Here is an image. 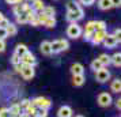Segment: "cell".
<instances>
[{"instance_id":"obj_1","label":"cell","mask_w":121,"mask_h":117,"mask_svg":"<svg viewBox=\"0 0 121 117\" xmlns=\"http://www.w3.org/2000/svg\"><path fill=\"white\" fill-rule=\"evenodd\" d=\"M68 48H69V42L67 39H55L53 42H50L52 53H60L63 50H67Z\"/></svg>"},{"instance_id":"obj_2","label":"cell","mask_w":121,"mask_h":117,"mask_svg":"<svg viewBox=\"0 0 121 117\" xmlns=\"http://www.w3.org/2000/svg\"><path fill=\"white\" fill-rule=\"evenodd\" d=\"M82 33H83V30L78 23H69L68 27H67V35H68L71 39L79 38V37L82 35Z\"/></svg>"},{"instance_id":"obj_3","label":"cell","mask_w":121,"mask_h":117,"mask_svg":"<svg viewBox=\"0 0 121 117\" xmlns=\"http://www.w3.org/2000/svg\"><path fill=\"white\" fill-rule=\"evenodd\" d=\"M110 76H112V74H110V71L106 67H102L101 69H98L95 72V80L99 82V83H106L110 79Z\"/></svg>"},{"instance_id":"obj_4","label":"cell","mask_w":121,"mask_h":117,"mask_svg":"<svg viewBox=\"0 0 121 117\" xmlns=\"http://www.w3.org/2000/svg\"><path fill=\"white\" fill-rule=\"evenodd\" d=\"M83 18H84V11H83V8L80 10H78V11H68L67 12V21L69 23H78L79 21H82Z\"/></svg>"},{"instance_id":"obj_5","label":"cell","mask_w":121,"mask_h":117,"mask_svg":"<svg viewBox=\"0 0 121 117\" xmlns=\"http://www.w3.org/2000/svg\"><path fill=\"white\" fill-rule=\"evenodd\" d=\"M31 104L35 105L37 108H42V109H49L52 106V101L49 98H45V97H35L34 100H31Z\"/></svg>"},{"instance_id":"obj_6","label":"cell","mask_w":121,"mask_h":117,"mask_svg":"<svg viewBox=\"0 0 121 117\" xmlns=\"http://www.w3.org/2000/svg\"><path fill=\"white\" fill-rule=\"evenodd\" d=\"M98 105L102 106V108H108V106L112 105V102H113V98H112V95L109 94V93H106V91H104V93H101V94L98 95Z\"/></svg>"},{"instance_id":"obj_7","label":"cell","mask_w":121,"mask_h":117,"mask_svg":"<svg viewBox=\"0 0 121 117\" xmlns=\"http://www.w3.org/2000/svg\"><path fill=\"white\" fill-rule=\"evenodd\" d=\"M118 42H120V38L116 37L114 34H106V37H105L104 41H102V44L105 45V48H109V49L117 46Z\"/></svg>"},{"instance_id":"obj_8","label":"cell","mask_w":121,"mask_h":117,"mask_svg":"<svg viewBox=\"0 0 121 117\" xmlns=\"http://www.w3.org/2000/svg\"><path fill=\"white\" fill-rule=\"evenodd\" d=\"M21 63H22L23 65H31V67H34V65L37 64V59H35V56H34L31 52L27 50V52L21 57Z\"/></svg>"},{"instance_id":"obj_9","label":"cell","mask_w":121,"mask_h":117,"mask_svg":"<svg viewBox=\"0 0 121 117\" xmlns=\"http://www.w3.org/2000/svg\"><path fill=\"white\" fill-rule=\"evenodd\" d=\"M106 34H108V31L106 30H95L93 34V38H91V44L94 45H99L102 44V41H104V38L106 37Z\"/></svg>"},{"instance_id":"obj_10","label":"cell","mask_w":121,"mask_h":117,"mask_svg":"<svg viewBox=\"0 0 121 117\" xmlns=\"http://www.w3.org/2000/svg\"><path fill=\"white\" fill-rule=\"evenodd\" d=\"M34 74H35V69L34 67L31 65H23L22 64V69H21V75H22L23 79H26V80H30V79L34 78Z\"/></svg>"},{"instance_id":"obj_11","label":"cell","mask_w":121,"mask_h":117,"mask_svg":"<svg viewBox=\"0 0 121 117\" xmlns=\"http://www.w3.org/2000/svg\"><path fill=\"white\" fill-rule=\"evenodd\" d=\"M72 109H71V106H68V105H63L57 110V117H72Z\"/></svg>"},{"instance_id":"obj_12","label":"cell","mask_w":121,"mask_h":117,"mask_svg":"<svg viewBox=\"0 0 121 117\" xmlns=\"http://www.w3.org/2000/svg\"><path fill=\"white\" fill-rule=\"evenodd\" d=\"M71 72L72 75H83L84 74V67L80 63H73L71 65Z\"/></svg>"},{"instance_id":"obj_13","label":"cell","mask_w":121,"mask_h":117,"mask_svg":"<svg viewBox=\"0 0 121 117\" xmlns=\"http://www.w3.org/2000/svg\"><path fill=\"white\" fill-rule=\"evenodd\" d=\"M39 50H41V53L45 56H50L52 55V49H50V41H44L41 46H39Z\"/></svg>"},{"instance_id":"obj_14","label":"cell","mask_w":121,"mask_h":117,"mask_svg":"<svg viewBox=\"0 0 121 117\" xmlns=\"http://www.w3.org/2000/svg\"><path fill=\"white\" fill-rule=\"evenodd\" d=\"M8 112H10V116L12 117H18L19 114H21V112H22V109H21V106H19V104H17V102H14L11 106H10V109H8Z\"/></svg>"},{"instance_id":"obj_15","label":"cell","mask_w":121,"mask_h":117,"mask_svg":"<svg viewBox=\"0 0 121 117\" xmlns=\"http://www.w3.org/2000/svg\"><path fill=\"white\" fill-rule=\"evenodd\" d=\"M84 80H86L84 74H83V75H72V83H73V86H76V87L83 86Z\"/></svg>"},{"instance_id":"obj_16","label":"cell","mask_w":121,"mask_h":117,"mask_svg":"<svg viewBox=\"0 0 121 117\" xmlns=\"http://www.w3.org/2000/svg\"><path fill=\"white\" fill-rule=\"evenodd\" d=\"M44 7H45V3L42 0H33V3H31V8H33L37 14H38V12H42Z\"/></svg>"},{"instance_id":"obj_17","label":"cell","mask_w":121,"mask_h":117,"mask_svg":"<svg viewBox=\"0 0 121 117\" xmlns=\"http://www.w3.org/2000/svg\"><path fill=\"white\" fill-rule=\"evenodd\" d=\"M110 64H113L117 68L121 65V53L120 52H116L113 56H110Z\"/></svg>"},{"instance_id":"obj_18","label":"cell","mask_w":121,"mask_h":117,"mask_svg":"<svg viewBox=\"0 0 121 117\" xmlns=\"http://www.w3.org/2000/svg\"><path fill=\"white\" fill-rule=\"evenodd\" d=\"M6 31H7V35L8 37H14V35H17L18 34V27L14 25V23H8V26L6 27Z\"/></svg>"},{"instance_id":"obj_19","label":"cell","mask_w":121,"mask_h":117,"mask_svg":"<svg viewBox=\"0 0 121 117\" xmlns=\"http://www.w3.org/2000/svg\"><path fill=\"white\" fill-rule=\"evenodd\" d=\"M98 7L102 11H108L112 8V1L110 0H98Z\"/></svg>"},{"instance_id":"obj_20","label":"cell","mask_w":121,"mask_h":117,"mask_svg":"<svg viewBox=\"0 0 121 117\" xmlns=\"http://www.w3.org/2000/svg\"><path fill=\"white\" fill-rule=\"evenodd\" d=\"M110 90L113 91V93H116V94H118L121 91V80L120 79H114L113 82H112V84H110Z\"/></svg>"},{"instance_id":"obj_21","label":"cell","mask_w":121,"mask_h":117,"mask_svg":"<svg viewBox=\"0 0 121 117\" xmlns=\"http://www.w3.org/2000/svg\"><path fill=\"white\" fill-rule=\"evenodd\" d=\"M82 7H80V4H79V1H73V0H71V1H68L67 3V10L68 11H78V10H80Z\"/></svg>"},{"instance_id":"obj_22","label":"cell","mask_w":121,"mask_h":117,"mask_svg":"<svg viewBox=\"0 0 121 117\" xmlns=\"http://www.w3.org/2000/svg\"><path fill=\"white\" fill-rule=\"evenodd\" d=\"M98 60L104 67H108V65L110 64V56L108 55V53H102V55H99Z\"/></svg>"},{"instance_id":"obj_23","label":"cell","mask_w":121,"mask_h":117,"mask_svg":"<svg viewBox=\"0 0 121 117\" xmlns=\"http://www.w3.org/2000/svg\"><path fill=\"white\" fill-rule=\"evenodd\" d=\"M27 52V46L26 45H23V44H19V45H17V48H15V55H18L19 57H22L25 53Z\"/></svg>"},{"instance_id":"obj_24","label":"cell","mask_w":121,"mask_h":117,"mask_svg":"<svg viewBox=\"0 0 121 117\" xmlns=\"http://www.w3.org/2000/svg\"><path fill=\"white\" fill-rule=\"evenodd\" d=\"M15 18H17V23H19V25L27 23V12H22V14L17 15Z\"/></svg>"},{"instance_id":"obj_25","label":"cell","mask_w":121,"mask_h":117,"mask_svg":"<svg viewBox=\"0 0 121 117\" xmlns=\"http://www.w3.org/2000/svg\"><path fill=\"white\" fill-rule=\"evenodd\" d=\"M42 12H44L46 17H49V18H53V17H55V14H56L55 8H53V7H50V6H45L44 10H42Z\"/></svg>"},{"instance_id":"obj_26","label":"cell","mask_w":121,"mask_h":117,"mask_svg":"<svg viewBox=\"0 0 121 117\" xmlns=\"http://www.w3.org/2000/svg\"><path fill=\"white\" fill-rule=\"evenodd\" d=\"M42 26H45L46 29L55 27V26H56V19H55V17H53V18H46V21L42 23Z\"/></svg>"},{"instance_id":"obj_27","label":"cell","mask_w":121,"mask_h":117,"mask_svg":"<svg viewBox=\"0 0 121 117\" xmlns=\"http://www.w3.org/2000/svg\"><path fill=\"white\" fill-rule=\"evenodd\" d=\"M102 67H104V65H102V64L99 63V60H98V59H95V60H93V61H91V64H90V68L93 69L94 72H97V71H98V69H101Z\"/></svg>"},{"instance_id":"obj_28","label":"cell","mask_w":121,"mask_h":117,"mask_svg":"<svg viewBox=\"0 0 121 117\" xmlns=\"http://www.w3.org/2000/svg\"><path fill=\"white\" fill-rule=\"evenodd\" d=\"M84 31L94 33V31H95V21H90V22L86 23V26H84Z\"/></svg>"},{"instance_id":"obj_29","label":"cell","mask_w":121,"mask_h":117,"mask_svg":"<svg viewBox=\"0 0 121 117\" xmlns=\"http://www.w3.org/2000/svg\"><path fill=\"white\" fill-rule=\"evenodd\" d=\"M23 112H25L26 114H29V116H30V114H35V112H37V106L33 105V104L30 102V105H29V106H27V108H26V109H25Z\"/></svg>"},{"instance_id":"obj_30","label":"cell","mask_w":121,"mask_h":117,"mask_svg":"<svg viewBox=\"0 0 121 117\" xmlns=\"http://www.w3.org/2000/svg\"><path fill=\"white\" fill-rule=\"evenodd\" d=\"M12 12H14V15L17 17V15H19V14H22L23 11V3H21V4H15L14 6V8H12Z\"/></svg>"},{"instance_id":"obj_31","label":"cell","mask_w":121,"mask_h":117,"mask_svg":"<svg viewBox=\"0 0 121 117\" xmlns=\"http://www.w3.org/2000/svg\"><path fill=\"white\" fill-rule=\"evenodd\" d=\"M37 117H48V109H42V108H37L35 112Z\"/></svg>"},{"instance_id":"obj_32","label":"cell","mask_w":121,"mask_h":117,"mask_svg":"<svg viewBox=\"0 0 121 117\" xmlns=\"http://www.w3.org/2000/svg\"><path fill=\"white\" fill-rule=\"evenodd\" d=\"M95 30H106V23L104 21H95Z\"/></svg>"},{"instance_id":"obj_33","label":"cell","mask_w":121,"mask_h":117,"mask_svg":"<svg viewBox=\"0 0 121 117\" xmlns=\"http://www.w3.org/2000/svg\"><path fill=\"white\" fill-rule=\"evenodd\" d=\"M30 102H31V101H30V100H27V98H25V100H22V101H21V104H19V106H21V109H22V110H25V109H26V108H27V106L30 105Z\"/></svg>"},{"instance_id":"obj_34","label":"cell","mask_w":121,"mask_h":117,"mask_svg":"<svg viewBox=\"0 0 121 117\" xmlns=\"http://www.w3.org/2000/svg\"><path fill=\"white\" fill-rule=\"evenodd\" d=\"M0 117H11L10 112H8V108H1L0 109Z\"/></svg>"},{"instance_id":"obj_35","label":"cell","mask_w":121,"mask_h":117,"mask_svg":"<svg viewBox=\"0 0 121 117\" xmlns=\"http://www.w3.org/2000/svg\"><path fill=\"white\" fill-rule=\"evenodd\" d=\"M79 3H80L82 6L90 7V6H93L94 3H95V0H79Z\"/></svg>"},{"instance_id":"obj_36","label":"cell","mask_w":121,"mask_h":117,"mask_svg":"<svg viewBox=\"0 0 121 117\" xmlns=\"http://www.w3.org/2000/svg\"><path fill=\"white\" fill-rule=\"evenodd\" d=\"M11 63H12V65H17V64H19V63H21V57L14 53V55H12V57H11Z\"/></svg>"},{"instance_id":"obj_37","label":"cell","mask_w":121,"mask_h":117,"mask_svg":"<svg viewBox=\"0 0 121 117\" xmlns=\"http://www.w3.org/2000/svg\"><path fill=\"white\" fill-rule=\"evenodd\" d=\"M93 34H94V33H88V31H83V38L86 39V41H91V38H93Z\"/></svg>"},{"instance_id":"obj_38","label":"cell","mask_w":121,"mask_h":117,"mask_svg":"<svg viewBox=\"0 0 121 117\" xmlns=\"http://www.w3.org/2000/svg\"><path fill=\"white\" fill-rule=\"evenodd\" d=\"M8 23H10V21H8V19L4 17L1 21H0V27H4V29H6L7 26H8Z\"/></svg>"},{"instance_id":"obj_39","label":"cell","mask_w":121,"mask_h":117,"mask_svg":"<svg viewBox=\"0 0 121 117\" xmlns=\"http://www.w3.org/2000/svg\"><path fill=\"white\" fill-rule=\"evenodd\" d=\"M8 35H7V31L4 27H0V39H6Z\"/></svg>"},{"instance_id":"obj_40","label":"cell","mask_w":121,"mask_h":117,"mask_svg":"<svg viewBox=\"0 0 121 117\" xmlns=\"http://www.w3.org/2000/svg\"><path fill=\"white\" fill-rule=\"evenodd\" d=\"M7 4H12V6H15V4H21L23 3V0H6Z\"/></svg>"},{"instance_id":"obj_41","label":"cell","mask_w":121,"mask_h":117,"mask_svg":"<svg viewBox=\"0 0 121 117\" xmlns=\"http://www.w3.org/2000/svg\"><path fill=\"white\" fill-rule=\"evenodd\" d=\"M6 50V41L4 39H0V53Z\"/></svg>"},{"instance_id":"obj_42","label":"cell","mask_w":121,"mask_h":117,"mask_svg":"<svg viewBox=\"0 0 121 117\" xmlns=\"http://www.w3.org/2000/svg\"><path fill=\"white\" fill-rule=\"evenodd\" d=\"M112 1V7H120L121 0H110Z\"/></svg>"},{"instance_id":"obj_43","label":"cell","mask_w":121,"mask_h":117,"mask_svg":"<svg viewBox=\"0 0 121 117\" xmlns=\"http://www.w3.org/2000/svg\"><path fill=\"white\" fill-rule=\"evenodd\" d=\"M114 102H116V109H118V110H120V109H121V100L118 98V100H116Z\"/></svg>"},{"instance_id":"obj_44","label":"cell","mask_w":121,"mask_h":117,"mask_svg":"<svg viewBox=\"0 0 121 117\" xmlns=\"http://www.w3.org/2000/svg\"><path fill=\"white\" fill-rule=\"evenodd\" d=\"M116 35V37H118V38H120V34H121V30L120 29H114V33H113Z\"/></svg>"},{"instance_id":"obj_45","label":"cell","mask_w":121,"mask_h":117,"mask_svg":"<svg viewBox=\"0 0 121 117\" xmlns=\"http://www.w3.org/2000/svg\"><path fill=\"white\" fill-rule=\"evenodd\" d=\"M3 18H4V15H3V14H1V12H0V21H1V19H3Z\"/></svg>"},{"instance_id":"obj_46","label":"cell","mask_w":121,"mask_h":117,"mask_svg":"<svg viewBox=\"0 0 121 117\" xmlns=\"http://www.w3.org/2000/svg\"><path fill=\"white\" fill-rule=\"evenodd\" d=\"M29 117H37V114H30Z\"/></svg>"},{"instance_id":"obj_47","label":"cell","mask_w":121,"mask_h":117,"mask_svg":"<svg viewBox=\"0 0 121 117\" xmlns=\"http://www.w3.org/2000/svg\"><path fill=\"white\" fill-rule=\"evenodd\" d=\"M75 117H83V116H82V114H76Z\"/></svg>"},{"instance_id":"obj_48","label":"cell","mask_w":121,"mask_h":117,"mask_svg":"<svg viewBox=\"0 0 121 117\" xmlns=\"http://www.w3.org/2000/svg\"><path fill=\"white\" fill-rule=\"evenodd\" d=\"M11 117H12V116H11Z\"/></svg>"}]
</instances>
